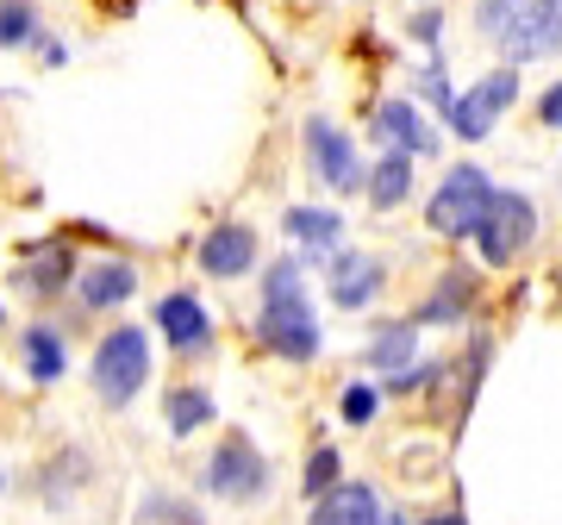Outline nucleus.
Instances as JSON below:
<instances>
[{
  "mask_svg": "<svg viewBox=\"0 0 562 525\" xmlns=\"http://www.w3.org/2000/svg\"><path fill=\"white\" fill-rule=\"evenodd\" d=\"M369 125H375V138H387L394 150H406V157H431V150H438V132L419 120V107H406V101L369 107Z\"/></svg>",
  "mask_w": 562,
  "mask_h": 525,
  "instance_id": "10",
  "label": "nucleus"
},
{
  "mask_svg": "<svg viewBox=\"0 0 562 525\" xmlns=\"http://www.w3.org/2000/svg\"><path fill=\"white\" fill-rule=\"evenodd\" d=\"M382 525H406V520H387V513H382Z\"/></svg>",
  "mask_w": 562,
  "mask_h": 525,
  "instance_id": "29",
  "label": "nucleus"
},
{
  "mask_svg": "<svg viewBox=\"0 0 562 525\" xmlns=\"http://www.w3.org/2000/svg\"><path fill=\"white\" fill-rule=\"evenodd\" d=\"M375 288H382V262L369 257V250H331V301H338L344 313L369 306Z\"/></svg>",
  "mask_w": 562,
  "mask_h": 525,
  "instance_id": "12",
  "label": "nucleus"
},
{
  "mask_svg": "<svg viewBox=\"0 0 562 525\" xmlns=\"http://www.w3.org/2000/svg\"><path fill=\"white\" fill-rule=\"evenodd\" d=\"M288 238H301L313 257H325V250H338V238H344V220L331 213V206H288Z\"/></svg>",
  "mask_w": 562,
  "mask_h": 525,
  "instance_id": "15",
  "label": "nucleus"
},
{
  "mask_svg": "<svg viewBox=\"0 0 562 525\" xmlns=\"http://www.w3.org/2000/svg\"><path fill=\"white\" fill-rule=\"evenodd\" d=\"M306 157H313V176L325 188H357L362 169H357V150L331 120H306Z\"/></svg>",
  "mask_w": 562,
  "mask_h": 525,
  "instance_id": "8",
  "label": "nucleus"
},
{
  "mask_svg": "<svg viewBox=\"0 0 562 525\" xmlns=\"http://www.w3.org/2000/svg\"><path fill=\"white\" fill-rule=\"evenodd\" d=\"M406 194H413V157L406 150H387V157H375V176H369V201L382 206H401Z\"/></svg>",
  "mask_w": 562,
  "mask_h": 525,
  "instance_id": "17",
  "label": "nucleus"
},
{
  "mask_svg": "<svg viewBox=\"0 0 562 525\" xmlns=\"http://www.w3.org/2000/svg\"><path fill=\"white\" fill-rule=\"evenodd\" d=\"M513 101H519V69L506 63V69H494L487 81H475L469 94H457V101H450V132H457V138H469V144L487 138V132H494V120H501Z\"/></svg>",
  "mask_w": 562,
  "mask_h": 525,
  "instance_id": "6",
  "label": "nucleus"
},
{
  "mask_svg": "<svg viewBox=\"0 0 562 525\" xmlns=\"http://www.w3.org/2000/svg\"><path fill=\"white\" fill-rule=\"evenodd\" d=\"M63 369H69L63 338L50 332V325H32V332H25V376H32V382H57Z\"/></svg>",
  "mask_w": 562,
  "mask_h": 525,
  "instance_id": "19",
  "label": "nucleus"
},
{
  "mask_svg": "<svg viewBox=\"0 0 562 525\" xmlns=\"http://www.w3.org/2000/svg\"><path fill=\"white\" fill-rule=\"evenodd\" d=\"M557 13H562V0H525V7H513V20L501 25V51H506V63H513V69L550 51Z\"/></svg>",
  "mask_w": 562,
  "mask_h": 525,
  "instance_id": "7",
  "label": "nucleus"
},
{
  "mask_svg": "<svg viewBox=\"0 0 562 525\" xmlns=\"http://www.w3.org/2000/svg\"><path fill=\"white\" fill-rule=\"evenodd\" d=\"M538 120H543V125H557V132H562V81H557V88H543Z\"/></svg>",
  "mask_w": 562,
  "mask_h": 525,
  "instance_id": "26",
  "label": "nucleus"
},
{
  "mask_svg": "<svg viewBox=\"0 0 562 525\" xmlns=\"http://www.w3.org/2000/svg\"><path fill=\"white\" fill-rule=\"evenodd\" d=\"M531 232H538V206L525 201V194H513V188H494L469 238L482 244V257L494 262V269H506V262H519V257H525Z\"/></svg>",
  "mask_w": 562,
  "mask_h": 525,
  "instance_id": "3",
  "label": "nucleus"
},
{
  "mask_svg": "<svg viewBox=\"0 0 562 525\" xmlns=\"http://www.w3.org/2000/svg\"><path fill=\"white\" fill-rule=\"evenodd\" d=\"M550 51L562 57V13H557V32H550Z\"/></svg>",
  "mask_w": 562,
  "mask_h": 525,
  "instance_id": "27",
  "label": "nucleus"
},
{
  "mask_svg": "<svg viewBox=\"0 0 562 525\" xmlns=\"http://www.w3.org/2000/svg\"><path fill=\"white\" fill-rule=\"evenodd\" d=\"M250 262H257V232H250V225H213L201 238V269L213 282H232Z\"/></svg>",
  "mask_w": 562,
  "mask_h": 525,
  "instance_id": "9",
  "label": "nucleus"
},
{
  "mask_svg": "<svg viewBox=\"0 0 562 525\" xmlns=\"http://www.w3.org/2000/svg\"><path fill=\"white\" fill-rule=\"evenodd\" d=\"M76 294L81 306H94V313H106V306H125L132 294H138V269L125 257H101V262H88L76 276Z\"/></svg>",
  "mask_w": 562,
  "mask_h": 525,
  "instance_id": "11",
  "label": "nucleus"
},
{
  "mask_svg": "<svg viewBox=\"0 0 562 525\" xmlns=\"http://www.w3.org/2000/svg\"><path fill=\"white\" fill-rule=\"evenodd\" d=\"M413 344H419L413 325H387L382 338L369 344V364H375V369H406V364H413Z\"/></svg>",
  "mask_w": 562,
  "mask_h": 525,
  "instance_id": "21",
  "label": "nucleus"
},
{
  "mask_svg": "<svg viewBox=\"0 0 562 525\" xmlns=\"http://www.w3.org/2000/svg\"><path fill=\"white\" fill-rule=\"evenodd\" d=\"M313 525H382V501H375V488H362V482L325 488Z\"/></svg>",
  "mask_w": 562,
  "mask_h": 525,
  "instance_id": "14",
  "label": "nucleus"
},
{
  "mask_svg": "<svg viewBox=\"0 0 562 525\" xmlns=\"http://www.w3.org/2000/svg\"><path fill=\"white\" fill-rule=\"evenodd\" d=\"M431 525H462V520H457V513H443V520H431Z\"/></svg>",
  "mask_w": 562,
  "mask_h": 525,
  "instance_id": "28",
  "label": "nucleus"
},
{
  "mask_svg": "<svg viewBox=\"0 0 562 525\" xmlns=\"http://www.w3.org/2000/svg\"><path fill=\"white\" fill-rule=\"evenodd\" d=\"M262 344L288 357V364H313L319 357V313L306 301L301 262L281 257L269 276H262Z\"/></svg>",
  "mask_w": 562,
  "mask_h": 525,
  "instance_id": "1",
  "label": "nucleus"
},
{
  "mask_svg": "<svg viewBox=\"0 0 562 525\" xmlns=\"http://www.w3.org/2000/svg\"><path fill=\"white\" fill-rule=\"evenodd\" d=\"M344 420H350V425L375 420V388H350V394H344Z\"/></svg>",
  "mask_w": 562,
  "mask_h": 525,
  "instance_id": "24",
  "label": "nucleus"
},
{
  "mask_svg": "<svg viewBox=\"0 0 562 525\" xmlns=\"http://www.w3.org/2000/svg\"><path fill=\"white\" fill-rule=\"evenodd\" d=\"M157 325H162V338L176 344V350H206L213 344V320H206V306L194 301V294H162L157 301Z\"/></svg>",
  "mask_w": 562,
  "mask_h": 525,
  "instance_id": "13",
  "label": "nucleus"
},
{
  "mask_svg": "<svg viewBox=\"0 0 562 525\" xmlns=\"http://www.w3.org/2000/svg\"><path fill=\"white\" fill-rule=\"evenodd\" d=\"M88 376H94V394H101L106 406L138 401V388L150 382V338H144L138 325H113V332L94 344Z\"/></svg>",
  "mask_w": 562,
  "mask_h": 525,
  "instance_id": "2",
  "label": "nucleus"
},
{
  "mask_svg": "<svg viewBox=\"0 0 562 525\" xmlns=\"http://www.w3.org/2000/svg\"><path fill=\"white\" fill-rule=\"evenodd\" d=\"M162 420H169V432H176V438H188V432L213 425V394H206V388H169Z\"/></svg>",
  "mask_w": 562,
  "mask_h": 525,
  "instance_id": "18",
  "label": "nucleus"
},
{
  "mask_svg": "<svg viewBox=\"0 0 562 525\" xmlns=\"http://www.w3.org/2000/svg\"><path fill=\"white\" fill-rule=\"evenodd\" d=\"M462 301H469V276H462V269H450V276H443V294L425 306V320H457Z\"/></svg>",
  "mask_w": 562,
  "mask_h": 525,
  "instance_id": "22",
  "label": "nucleus"
},
{
  "mask_svg": "<svg viewBox=\"0 0 562 525\" xmlns=\"http://www.w3.org/2000/svg\"><path fill=\"white\" fill-rule=\"evenodd\" d=\"M38 44V7L32 0H0V51Z\"/></svg>",
  "mask_w": 562,
  "mask_h": 525,
  "instance_id": "20",
  "label": "nucleus"
},
{
  "mask_svg": "<svg viewBox=\"0 0 562 525\" xmlns=\"http://www.w3.org/2000/svg\"><path fill=\"white\" fill-rule=\"evenodd\" d=\"M487 194H494V182H487L482 169H475V163H457L438 182V194L425 201V220H431V232H443V238H469L475 220H482Z\"/></svg>",
  "mask_w": 562,
  "mask_h": 525,
  "instance_id": "4",
  "label": "nucleus"
},
{
  "mask_svg": "<svg viewBox=\"0 0 562 525\" xmlns=\"http://www.w3.org/2000/svg\"><path fill=\"white\" fill-rule=\"evenodd\" d=\"M513 7H525V0H482V25L487 32H501V25L513 20Z\"/></svg>",
  "mask_w": 562,
  "mask_h": 525,
  "instance_id": "25",
  "label": "nucleus"
},
{
  "mask_svg": "<svg viewBox=\"0 0 562 525\" xmlns=\"http://www.w3.org/2000/svg\"><path fill=\"white\" fill-rule=\"evenodd\" d=\"M69 276H76V257H69V244H38V250L20 262V282L32 288V294H57Z\"/></svg>",
  "mask_w": 562,
  "mask_h": 525,
  "instance_id": "16",
  "label": "nucleus"
},
{
  "mask_svg": "<svg viewBox=\"0 0 562 525\" xmlns=\"http://www.w3.org/2000/svg\"><path fill=\"white\" fill-rule=\"evenodd\" d=\"M206 488L225 494V501H257L262 488H269V457H262L244 432H225V445L213 450V463H206Z\"/></svg>",
  "mask_w": 562,
  "mask_h": 525,
  "instance_id": "5",
  "label": "nucleus"
},
{
  "mask_svg": "<svg viewBox=\"0 0 562 525\" xmlns=\"http://www.w3.org/2000/svg\"><path fill=\"white\" fill-rule=\"evenodd\" d=\"M325 488H338V450H331V445H325V450H313V457H306V494L319 501Z\"/></svg>",
  "mask_w": 562,
  "mask_h": 525,
  "instance_id": "23",
  "label": "nucleus"
}]
</instances>
